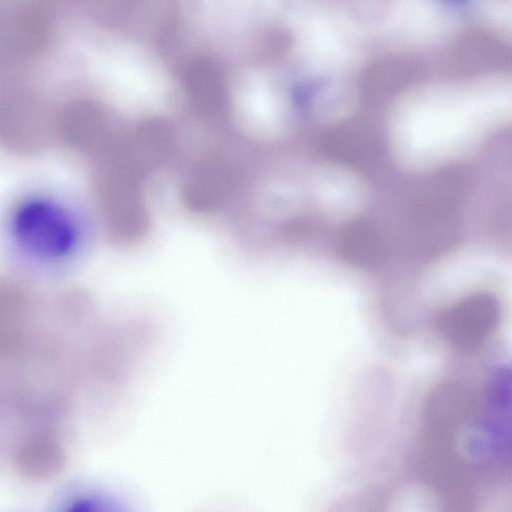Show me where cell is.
Segmentation results:
<instances>
[{"mask_svg": "<svg viewBox=\"0 0 512 512\" xmlns=\"http://www.w3.org/2000/svg\"><path fill=\"white\" fill-rule=\"evenodd\" d=\"M5 228L18 252L47 267L65 265L81 240L78 219L68 203L42 193L17 199L7 211Z\"/></svg>", "mask_w": 512, "mask_h": 512, "instance_id": "cell-1", "label": "cell"}, {"mask_svg": "<svg viewBox=\"0 0 512 512\" xmlns=\"http://www.w3.org/2000/svg\"><path fill=\"white\" fill-rule=\"evenodd\" d=\"M54 117L28 105L0 108V147L17 155H31L54 141Z\"/></svg>", "mask_w": 512, "mask_h": 512, "instance_id": "cell-3", "label": "cell"}, {"mask_svg": "<svg viewBox=\"0 0 512 512\" xmlns=\"http://www.w3.org/2000/svg\"><path fill=\"white\" fill-rule=\"evenodd\" d=\"M12 465L23 478L45 481L55 477L65 464L66 452L55 430L39 427L20 436L12 449Z\"/></svg>", "mask_w": 512, "mask_h": 512, "instance_id": "cell-2", "label": "cell"}, {"mask_svg": "<svg viewBox=\"0 0 512 512\" xmlns=\"http://www.w3.org/2000/svg\"><path fill=\"white\" fill-rule=\"evenodd\" d=\"M35 302L29 289L13 279L0 280V356L16 355L27 341Z\"/></svg>", "mask_w": 512, "mask_h": 512, "instance_id": "cell-4", "label": "cell"}, {"mask_svg": "<svg viewBox=\"0 0 512 512\" xmlns=\"http://www.w3.org/2000/svg\"><path fill=\"white\" fill-rule=\"evenodd\" d=\"M185 84L193 103L203 110L217 109L224 101L223 77L211 59L192 60L185 71Z\"/></svg>", "mask_w": 512, "mask_h": 512, "instance_id": "cell-6", "label": "cell"}, {"mask_svg": "<svg viewBox=\"0 0 512 512\" xmlns=\"http://www.w3.org/2000/svg\"><path fill=\"white\" fill-rule=\"evenodd\" d=\"M281 41L282 38L280 34L275 31L267 32L260 39V49L263 54H275L282 47Z\"/></svg>", "mask_w": 512, "mask_h": 512, "instance_id": "cell-7", "label": "cell"}, {"mask_svg": "<svg viewBox=\"0 0 512 512\" xmlns=\"http://www.w3.org/2000/svg\"><path fill=\"white\" fill-rule=\"evenodd\" d=\"M497 311L490 305H470L455 309L441 319L444 336L460 349L476 348L497 326Z\"/></svg>", "mask_w": 512, "mask_h": 512, "instance_id": "cell-5", "label": "cell"}]
</instances>
